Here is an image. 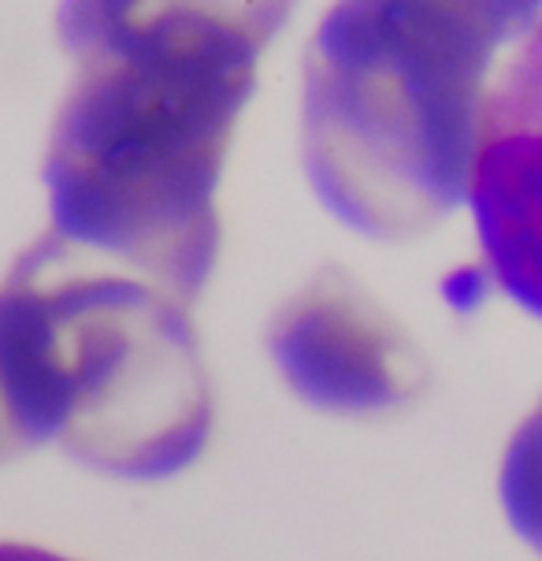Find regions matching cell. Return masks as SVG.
I'll return each mask as SVG.
<instances>
[{
  "instance_id": "cell-3",
  "label": "cell",
  "mask_w": 542,
  "mask_h": 561,
  "mask_svg": "<svg viewBox=\"0 0 542 561\" xmlns=\"http://www.w3.org/2000/svg\"><path fill=\"white\" fill-rule=\"evenodd\" d=\"M0 402L19 450L141 483L194 465L216 421L189 306L53 234L0 283Z\"/></svg>"
},
{
  "instance_id": "cell-8",
  "label": "cell",
  "mask_w": 542,
  "mask_h": 561,
  "mask_svg": "<svg viewBox=\"0 0 542 561\" xmlns=\"http://www.w3.org/2000/svg\"><path fill=\"white\" fill-rule=\"evenodd\" d=\"M8 454H19V446H15V435H12V427H8V413H4V402H0V458H8Z\"/></svg>"
},
{
  "instance_id": "cell-5",
  "label": "cell",
  "mask_w": 542,
  "mask_h": 561,
  "mask_svg": "<svg viewBox=\"0 0 542 561\" xmlns=\"http://www.w3.org/2000/svg\"><path fill=\"white\" fill-rule=\"evenodd\" d=\"M469 202L494 283L542 320V19L487 90Z\"/></svg>"
},
{
  "instance_id": "cell-1",
  "label": "cell",
  "mask_w": 542,
  "mask_h": 561,
  "mask_svg": "<svg viewBox=\"0 0 542 561\" xmlns=\"http://www.w3.org/2000/svg\"><path fill=\"white\" fill-rule=\"evenodd\" d=\"M287 4H64L74 71L42 179L49 234L194 309L220 253V190L256 60Z\"/></svg>"
},
{
  "instance_id": "cell-4",
  "label": "cell",
  "mask_w": 542,
  "mask_h": 561,
  "mask_svg": "<svg viewBox=\"0 0 542 561\" xmlns=\"http://www.w3.org/2000/svg\"><path fill=\"white\" fill-rule=\"evenodd\" d=\"M264 346L301 402L338 416L397 413L431 379L416 339L338 264L320 268L272 312Z\"/></svg>"
},
{
  "instance_id": "cell-6",
  "label": "cell",
  "mask_w": 542,
  "mask_h": 561,
  "mask_svg": "<svg viewBox=\"0 0 542 561\" xmlns=\"http://www.w3.org/2000/svg\"><path fill=\"white\" fill-rule=\"evenodd\" d=\"M498 494L512 531L542 554V398L506 446Z\"/></svg>"
},
{
  "instance_id": "cell-2",
  "label": "cell",
  "mask_w": 542,
  "mask_h": 561,
  "mask_svg": "<svg viewBox=\"0 0 542 561\" xmlns=\"http://www.w3.org/2000/svg\"><path fill=\"white\" fill-rule=\"evenodd\" d=\"M542 4H335L305 49L301 164L335 220L376 242L420 239L469 197L498 53Z\"/></svg>"
},
{
  "instance_id": "cell-7",
  "label": "cell",
  "mask_w": 542,
  "mask_h": 561,
  "mask_svg": "<svg viewBox=\"0 0 542 561\" xmlns=\"http://www.w3.org/2000/svg\"><path fill=\"white\" fill-rule=\"evenodd\" d=\"M0 561H74L34 543H0Z\"/></svg>"
}]
</instances>
